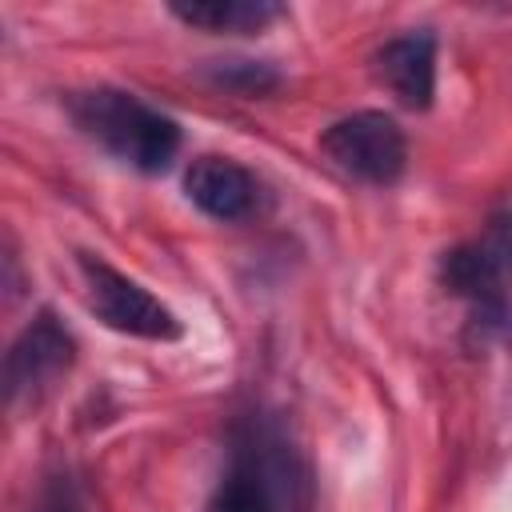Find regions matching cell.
Here are the masks:
<instances>
[{
    "mask_svg": "<svg viewBox=\"0 0 512 512\" xmlns=\"http://www.w3.org/2000/svg\"><path fill=\"white\" fill-rule=\"evenodd\" d=\"M216 80H220L224 88L244 92V96H260V92L276 88V72L264 68V64H252V60H232L228 68L216 72Z\"/></svg>",
    "mask_w": 512,
    "mask_h": 512,
    "instance_id": "10",
    "label": "cell"
},
{
    "mask_svg": "<svg viewBox=\"0 0 512 512\" xmlns=\"http://www.w3.org/2000/svg\"><path fill=\"white\" fill-rule=\"evenodd\" d=\"M80 276L88 288V308L124 336H140V340H180V320L168 304H160L144 284H136L132 276L116 272L112 264H104L100 256L80 252Z\"/></svg>",
    "mask_w": 512,
    "mask_h": 512,
    "instance_id": "2",
    "label": "cell"
},
{
    "mask_svg": "<svg viewBox=\"0 0 512 512\" xmlns=\"http://www.w3.org/2000/svg\"><path fill=\"white\" fill-rule=\"evenodd\" d=\"M320 148L340 172L364 184H396L408 164V140L388 112H352L336 120L320 136Z\"/></svg>",
    "mask_w": 512,
    "mask_h": 512,
    "instance_id": "3",
    "label": "cell"
},
{
    "mask_svg": "<svg viewBox=\"0 0 512 512\" xmlns=\"http://www.w3.org/2000/svg\"><path fill=\"white\" fill-rule=\"evenodd\" d=\"M72 360H76V340L52 312H40L36 320H28L24 332L12 340L8 360H4L8 404L36 400L52 380H60L72 368Z\"/></svg>",
    "mask_w": 512,
    "mask_h": 512,
    "instance_id": "4",
    "label": "cell"
},
{
    "mask_svg": "<svg viewBox=\"0 0 512 512\" xmlns=\"http://www.w3.org/2000/svg\"><path fill=\"white\" fill-rule=\"evenodd\" d=\"M208 512H276V504H272V496H268L260 472H256L248 460L232 456V468H228V476L216 484Z\"/></svg>",
    "mask_w": 512,
    "mask_h": 512,
    "instance_id": "8",
    "label": "cell"
},
{
    "mask_svg": "<svg viewBox=\"0 0 512 512\" xmlns=\"http://www.w3.org/2000/svg\"><path fill=\"white\" fill-rule=\"evenodd\" d=\"M372 68L380 84L412 112H424L436 96V36L428 28H412L376 48Z\"/></svg>",
    "mask_w": 512,
    "mask_h": 512,
    "instance_id": "5",
    "label": "cell"
},
{
    "mask_svg": "<svg viewBox=\"0 0 512 512\" xmlns=\"http://www.w3.org/2000/svg\"><path fill=\"white\" fill-rule=\"evenodd\" d=\"M172 16L192 24V28H204V32L248 36V32H264L280 16V4H268V0H204V4H172Z\"/></svg>",
    "mask_w": 512,
    "mask_h": 512,
    "instance_id": "7",
    "label": "cell"
},
{
    "mask_svg": "<svg viewBox=\"0 0 512 512\" xmlns=\"http://www.w3.org/2000/svg\"><path fill=\"white\" fill-rule=\"evenodd\" d=\"M28 512H88V504L72 476H48Z\"/></svg>",
    "mask_w": 512,
    "mask_h": 512,
    "instance_id": "9",
    "label": "cell"
},
{
    "mask_svg": "<svg viewBox=\"0 0 512 512\" xmlns=\"http://www.w3.org/2000/svg\"><path fill=\"white\" fill-rule=\"evenodd\" d=\"M68 116L104 152L140 172H164L180 152V128L160 108L124 88H84L68 96Z\"/></svg>",
    "mask_w": 512,
    "mask_h": 512,
    "instance_id": "1",
    "label": "cell"
},
{
    "mask_svg": "<svg viewBox=\"0 0 512 512\" xmlns=\"http://www.w3.org/2000/svg\"><path fill=\"white\" fill-rule=\"evenodd\" d=\"M188 200L212 220H244L256 208V176L228 156H196L184 172Z\"/></svg>",
    "mask_w": 512,
    "mask_h": 512,
    "instance_id": "6",
    "label": "cell"
}]
</instances>
